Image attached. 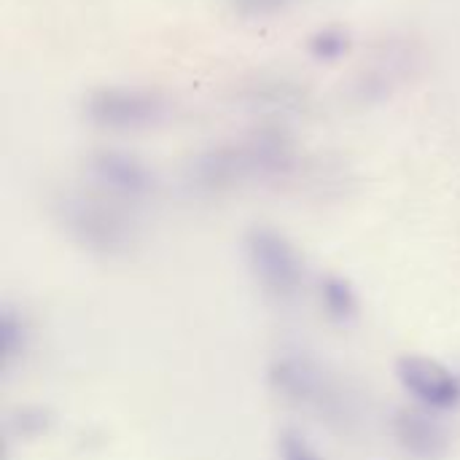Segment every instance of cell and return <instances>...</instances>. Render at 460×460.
Masks as SVG:
<instances>
[{
  "instance_id": "1",
  "label": "cell",
  "mask_w": 460,
  "mask_h": 460,
  "mask_svg": "<svg viewBox=\"0 0 460 460\" xmlns=\"http://www.w3.org/2000/svg\"><path fill=\"white\" fill-rule=\"evenodd\" d=\"M294 151L280 135H256L245 143L218 146L199 154L189 170L194 189L205 194L229 191L248 178L280 175L291 167Z\"/></svg>"
},
{
  "instance_id": "2",
  "label": "cell",
  "mask_w": 460,
  "mask_h": 460,
  "mask_svg": "<svg viewBox=\"0 0 460 460\" xmlns=\"http://www.w3.org/2000/svg\"><path fill=\"white\" fill-rule=\"evenodd\" d=\"M54 216L70 240L100 256H119L137 237L135 221L102 197L67 191L54 202Z\"/></svg>"
},
{
  "instance_id": "3",
  "label": "cell",
  "mask_w": 460,
  "mask_h": 460,
  "mask_svg": "<svg viewBox=\"0 0 460 460\" xmlns=\"http://www.w3.org/2000/svg\"><path fill=\"white\" fill-rule=\"evenodd\" d=\"M270 383L280 399L318 415L321 420L345 423L350 418L348 394L326 375V369L302 353L278 356L270 367Z\"/></svg>"
},
{
  "instance_id": "4",
  "label": "cell",
  "mask_w": 460,
  "mask_h": 460,
  "mask_svg": "<svg viewBox=\"0 0 460 460\" xmlns=\"http://www.w3.org/2000/svg\"><path fill=\"white\" fill-rule=\"evenodd\" d=\"M84 116L97 129L137 132L156 127L167 116V100L137 86H100L84 100Z\"/></svg>"
},
{
  "instance_id": "5",
  "label": "cell",
  "mask_w": 460,
  "mask_h": 460,
  "mask_svg": "<svg viewBox=\"0 0 460 460\" xmlns=\"http://www.w3.org/2000/svg\"><path fill=\"white\" fill-rule=\"evenodd\" d=\"M245 253L251 272L267 296L275 302H291L299 294L302 259L288 237L270 226H253L245 237Z\"/></svg>"
},
{
  "instance_id": "6",
  "label": "cell",
  "mask_w": 460,
  "mask_h": 460,
  "mask_svg": "<svg viewBox=\"0 0 460 460\" xmlns=\"http://www.w3.org/2000/svg\"><path fill=\"white\" fill-rule=\"evenodd\" d=\"M94 183L121 202H140L156 191V178L146 162L124 151H97L89 159Z\"/></svg>"
},
{
  "instance_id": "7",
  "label": "cell",
  "mask_w": 460,
  "mask_h": 460,
  "mask_svg": "<svg viewBox=\"0 0 460 460\" xmlns=\"http://www.w3.org/2000/svg\"><path fill=\"white\" fill-rule=\"evenodd\" d=\"M396 377L410 396L429 410H453L460 402V380L439 361L423 356H404L396 364Z\"/></svg>"
},
{
  "instance_id": "8",
  "label": "cell",
  "mask_w": 460,
  "mask_h": 460,
  "mask_svg": "<svg viewBox=\"0 0 460 460\" xmlns=\"http://www.w3.org/2000/svg\"><path fill=\"white\" fill-rule=\"evenodd\" d=\"M394 437L407 456L418 460H439L447 450V434L442 431V426L420 412H396Z\"/></svg>"
},
{
  "instance_id": "9",
  "label": "cell",
  "mask_w": 460,
  "mask_h": 460,
  "mask_svg": "<svg viewBox=\"0 0 460 460\" xmlns=\"http://www.w3.org/2000/svg\"><path fill=\"white\" fill-rule=\"evenodd\" d=\"M321 302L326 315L337 323H348L358 315V296L345 278H326L321 283Z\"/></svg>"
},
{
  "instance_id": "10",
  "label": "cell",
  "mask_w": 460,
  "mask_h": 460,
  "mask_svg": "<svg viewBox=\"0 0 460 460\" xmlns=\"http://www.w3.org/2000/svg\"><path fill=\"white\" fill-rule=\"evenodd\" d=\"M307 49H310V54H313L318 62H337V59H342V57L348 54L350 38H348V32L340 30V27H323V30H318V32L310 38Z\"/></svg>"
},
{
  "instance_id": "11",
  "label": "cell",
  "mask_w": 460,
  "mask_h": 460,
  "mask_svg": "<svg viewBox=\"0 0 460 460\" xmlns=\"http://www.w3.org/2000/svg\"><path fill=\"white\" fill-rule=\"evenodd\" d=\"M0 337H3V369L8 372L13 367V361L24 353V337H27L24 321L11 307L3 313V334Z\"/></svg>"
},
{
  "instance_id": "12",
  "label": "cell",
  "mask_w": 460,
  "mask_h": 460,
  "mask_svg": "<svg viewBox=\"0 0 460 460\" xmlns=\"http://www.w3.org/2000/svg\"><path fill=\"white\" fill-rule=\"evenodd\" d=\"M296 0H229L232 11L245 19H267L288 11Z\"/></svg>"
},
{
  "instance_id": "13",
  "label": "cell",
  "mask_w": 460,
  "mask_h": 460,
  "mask_svg": "<svg viewBox=\"0 0 460 460\" xmlns=\"http://www.w3.org/2000/svg\"><path fill=\"white\" fill-rule=\"evenodd\" d=\"M278 453H280V460H323L305 442V437H299L296 431H283L280 434Z\"/></svg>"
}]
</instances>
